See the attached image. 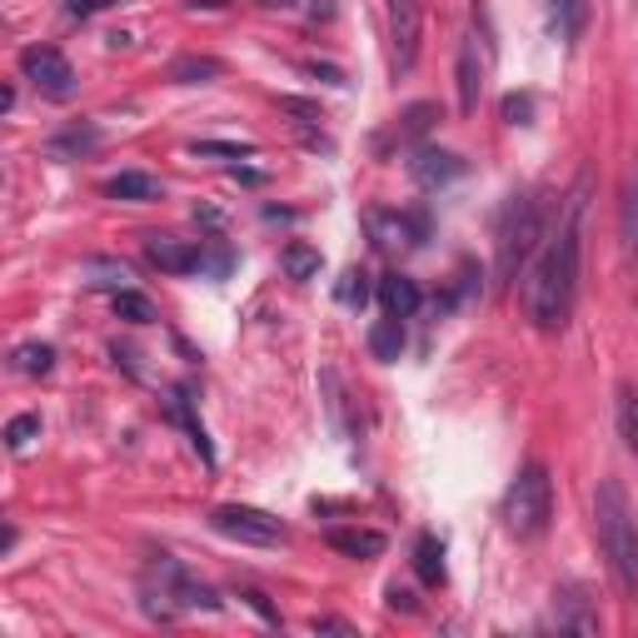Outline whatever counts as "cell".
<instances>
[{
	"instance_id": "6da1fadb",
	"label": "cell",
	"mask_w": 638,
	"mask_h": 638,
	"mask_svg": "<svg viewBox=\"0 0 638 638\" xmlns=\"http://www.w3.org/2000/svg\"><path fill=\"white\" fill-rule=\"evenodd\" d=\"M584 185L574 189V199L564 205V219H558V229L548 235L544 255H538L534 275H528L524 285V305H528V319H534L538 329H564L568 315H574V295H578V239H584Z\"/></svg>"
},
{
	"instance_id": "7a4b0ae2",
	"label": "cell",
	"mask_w": 638,
	"mask_h": 638,
	"mask_svg": "<svg viewBox=\"0 0 638 638\" xmlns=\"http://www.w3.org/2000/svg\"><path fill=\"white\" fill-rule=\"evenodd\" d=\"M594 528H598V548H604L618 588H624V594H638V518H634V508H628V494L618 478H598Z\"/></svg>"
},
{
	"instance_id": "3957f363",
	"label": "cell",
	"mask_w": 638,
	"mask_h": 638,
	"mask_svg": "<svg viewBox=\"0 0 638 638\" xmlns=\"http://www.w3.org/2000/svg\"><path fill=\"white\" fill-rule=\"evenodd\" d=\"M504 518H508V534L518 538H538L548 528V518H554V478H548L544 464L518 469V478L504 494Z\"/></svg>"
},
{
	"instance_id": "277c9868",
	"label": "cell",
	"mask_w": 638,
	"mask_h": 638,
	"mask_svg": "<svg viewBox=\"0 0 638 638\" xmlns=\"http://www.w3.org/2000/svg\"><path fill=\"white\" fill-rule=\"evenodd\" d=\"M538 205L528 195H508V205L498 209V225H494V245H498V285L518 275L528 255H534V239H538Z\"/></svg>"
},
{
	"instance_id": "5b68a950",
	"label": "cell",
	"mask_w": 638,
	"mask_h": 638,
	"mask_svg": "<svg viewBox=\"0 0 638 638\" xmlns=\"http://www.w3.org/2000/svg\"><path fill=\"white\" fill-rule=\"evenodd\" d=\"M209 528L235 538V544H255V548L285 544V524H279L275 514H265V508H249V504H219L215 514H209Z\"/></svg>"
},
{
	"instance_id": "8992f818",
	"label": "cell",
	"mask_w": 638,
	"mask_h": 638,
	"mask_svg": "<svg viewBox=\"0 0 638 638\" xmlns=\"http://www.w3.org/2000/svg\"><path fill=\"white\" fill-rule=\"evenodd\" d=\"M20 75H25L45 100L75 95V65H70L55 45H25L20 50Z\"/></svg>"
},
{
	"instance_id": "52a82bcc",
	"label": "cell",
	"mask_w": 638,
	"mask_h": 638,
	"mask_svg": "<svg viewBox=\"0 0 638 638\" xmlns=\"http://www.w3.org/2000/svg\"><path fill=\"white\" fill-rule=\"evenodd\" d=\"M419 30H424V16H419V0H389V45H394V70L409 75L419 60Z\"/></svg>"
},
{
	"instance_id": "ba28073f",
	"label": "cell",
	"mask_w": 638,
	"mask_h": 638,
	"mask_svg": "<svg viewBox=\"0 0 638 638\" xmlns=\"http://www.w3.org/2000/svg\"><path fill=\"white\" fill-rule=\"evenodd\" d=\"M364 225H369V235H374V245L389 249V255L424 239V219H409V215H399V209H369Z\"/></svg>"
},
{
	"instance_id": "9c48e42d",
	"label": "cell",
	"mask_w": 638,
	"mask_h": 638,
	"mask_svg": "<svg viewBox=\"0 0 638 638\" xmlns=\"http://www.w3.org/2000/svg\"><path fill=\"white\" fill-rule=\"evenodd\" d=\"M409 175H414L419 189H439L449 185V179L464 175V160L449 155V150H434V145H419L414 160H409Z\"/></svg>"
},
{
	"instance_id": "30bf717a",
	"label": "cell",
	"mask_w": 638,
	"mask_h": 638,
	"mask_svg": "<svg viewBox=\"0 0 638 638\" xmlns=\"http://www.w3.org/2000/svg\"><path fill=\"white\" fill-rule=\"evenodd\" d=\"M145 259L155 269H165V275H189V269L205 265V255H199L189 239H175V235H150L145 239Z\"/></svg>"
},
{
	"instance_id": "8fae6325",
	"label": "cell",
	"mask_w": 638,
	"mask_h": 638,
	"mask_svg": "<svg viewBox=\"0 0 638 638\" xmlns=\"http://www.w3.org/2000/svg\"><path fill=\"white\" fill-rule=\"evenodd\" d=\"M454 85H459V110H464V115H474V110H478V90H484V60H478V40L474 35H464V45H459Z\"/></svg>"
},
{
	"instance_id": "7c38bea8",
	"label": "cell",
	"mask_w": 638,
	"mask_h": 638,
	"mask_svg": "<svg viewBox=\"0 0 638 638\" xmlns=\"http://www.w3.org/2000/svg\"><path fill=\"white\" fill-rule=\"evenodd\" d=\"M329 548L344 558H379L384 554V534L379 528H329Z\"/></svg>"
},
{
	"instance_id": "4fadbf2b",
	"label": "cell",
	"mask_w": 638,
	"mask_h": 638,
	"mask_svg": "<svg viewBox=\"0 0 638 638\" xmlns=\"http://www.w3.org/2000/svg\"><path fill=\"white\" fill-rule=\"evenodd\" d=\"M105 195L110 199H130V205H145V199H160L165 185L155 175H140V169H120V175L105 179Z\"/></svg>"
},
{
	"instance_id": "5bb4252c",
	"label": "cell",
	"mask_w": 638,
	"mask_h": 638,
	"mask_svg": "<svg viewBox=\"0 0 638 638\" xmlns=\"http://www.w3.org/2000/svg\"><path fill=\"white\" fill-rule=\"evenodd\" d=\"M379 305H384V315L409 319L419 309V285L409 275H384L379 279Z\"/></svg>"
},
{
	"instance_id": "9a60e30c",
	"label": "cell",
	"mask_w": 638,
	"mask_h": 638,
	"mask_svg": "<svg viewBox=\"0 0 638 638\" xmlns=\"http://www.w3.org/2000/svg\"><path fill=\"white\" fill-rule=\"evenodd\" d=\"M369 354H374L379 364H394V359L404 354V325H399V315H384L369 329Z\"/></svg>"
},
{
	"instance_id": "2e32d148",
	"label": "cell",
	"mask_w": 638,
	"mask_h": 638,
	"mask_svg": "<svg viewBox=\"0 0 638 638\" xmlns=\"http://www.w3.org/2000/svg\"><path fill=\"white\" fill-rule=\"evenodd\" d=\"M169 414H175L179 424H185V434H189V444H195V454L205 459L209 469H215V449H209V434H205V424H199V419L189 414V389H175V394H169Z\"/></svg>"
},
{
	"instance_id": "e0dca14e",
	"label": "cell",
	"mask_w": 638,
	"mask_h": 638,
	"mask_svg": "<svg viewBox=\"0 0 638 638\" xmlns=\"http://www.w3.org/2000/svg\"><path fill=\"white\" fill-rule=\"evenodd\" d=\"M414 574L424 578V584H444V544H439L434 534H419V544H414Z\"/></svg>"
},
{
	"instance_id": "ac0fdd59",
	"label": "cell",
	"mask_w": 638,
	"mask_h": 638,
	"mask_svg": "<svg viewBox=\"0 0 638 638\" xmlns=\"http://www.w3.org/2000/svg\"><path fill=\"white\" fill-rule=\"evenodd\" d=\"M554 618H558V628H578V634H594V628H598V618L584 614V598H578L574 588L554 594Z\"/></svg>"
},
{
	"instance_id": "d6986e66",
	"label": "cell",
	"mask_w": 638,
	"mask_h": 638,
	"mask_svg": "<svg viewBox=\"0 0 638 638\" xmlns=\"http://www.w3.org/2000/svg\"><path fill=\"white\" fill-rule=\"evenodd\" d=\"M16 369L20 374H30V379H40V374H50L55 369V349L50 344H40V339H25V344H16Z\"/></svg>"
},
{
	"instance_id": "ffe728a7",
	"label": "cell",
	"mask_w": 638,
	"mask_h": 638,
	"mask_svg": "<svg viewBox=\"0 0 638 638\" xmlns=\"http://www.w3.org/2000/svg\"><path fill=\"white\" fill-rule=\"evenodd\" d=\"M100 145V130L95 125H70V130H60L55 140H50V155H85V150H95Z\"/></svg>"
},
{
	"instance_id": "44dd1931",
	"label": "cell",
	"mask_w": 638,
	"mask_h": 638,
	"mask_svg": "<svg viewBox=\"0 0 638 638\" xmlns=\"http://www.w3.org/2000/svg\"><path fill=\"white\" fill-rule=\"evenodd\" d=\"M219 75V60L209 55H179L175 65H169V80H179V85H205V80Z\"/></svg>"
},
{
	"instance_id": "7402d4cb",
	"label": "cell",
	"mask_w": 638,
	"mask_h": 638,
	"mask_svg": "<svg viewBox=\"0 0 638 638\" xmlns=\"http://www.w3.org/2000/svg\"><path fill=\"white\" fill-rule=\"evenodd\" d=\"M279 265H285V275L289 279H309V275H319V249L315 245H285V255H279Z\"/></svg>"
},
{
	"instance_id": "603a6c76",
	"label": "cell",
	"mask_w": 638,
	"mask_h": 638,
	"mask_svg": "<svg viewBox=\"0 0 638 638\" xmlns=\"http://www.w3.org/2000/svg\"><path fill=\"white\" fill-rule=\"evenodd\" d=\"M115 319H130V325H150L155 319V305H150L145 295H135V289H115Z\"/></svg>"
},
{
	"instance_id": "cb8c5ba5",
	"label": "cell",
	"mask_w": 638,
	"mask_h": 638,
	"mask_svg": "<svg viewBox=\"0 0 638 638\" xmlns=\"http://www.w3.org/2000/svg\"><path fill=\"white\" fill-rule=\"evenodd\" d=\"M618 434H624L628 449H638V389L634 384L618 389Z\"/></svg>"
},
{
	"instance_id": "d4e9b609",
	"label": "cell",
	"mask_w": 638,
	"mask_h": 638,
	"mask_svg": "<svg viewBox=\"0 0 638 638\" xmlns=\"http://www.w3.org/2000/svg\"><path fill=\"white\" fill-rule=\"evenodd\" d=\"M35 434H40V414H16L6 424V449H10V454H20V449H25Z\"/></svg>"
},
{
	"instance_id": "484cf974",
	"label": "cell",
	"mask_w": 638,
	"mask_h": 638,
	"mask_svg": "<svg viewBox=\"0 0 638 638\" xmlns=\"http://www.w3.org/2000/svg\"><path fill=\"white\" fill-rule=\"evenodd\" d=\"M335 295H339V305L359 309V305H364V299H369V275H364V269H344V279H339V289H335Z\"/></svg>"
},
{
	"instance_id": "4316f807",
	"label": "cell",
	"mask_w": 638,
	"mask_h": 638,
	"mask_svg": "<svg viewBox=\"0 0 638 638\" xmlns=\"http://www.w3.org/2000/svg\"><path fill=\"white\" fill-rule=\"evenodd\" d=\"M548 6H554L558 35H564V40H574L578 30H584V0H548Z\"/></svg>"
},
{
	"instance_id": "83f0119b",
	"label": "cell",
	"mask_w": 638,
	"mask_h": 638,
	"mask_svg": "<svg viewBox=\"0 0 638 638\" xmlns=\"http://www.w3.org/2000/svg\"><path fill=\"white\" fill-rule=\"evenodd\" d=\"M85 275H100L95 285H115V289H125L130 265H115V259H85Z\"/></svg>"
},
{
	"instance_id": "f1b7e54d",
	"label": "cell",
	"mask_w": 638,
	"mask_h": 638,
	"mask_svg": "<svg viewBox=\"0 0 638 638\" xmlns=\"http://www.w3.org/2000/svg\"><path fill=\"white\" fill-rule=\"evenodd\" d=\"M434 115H439V105H409V110H404V125H399V135H404V140L424 135V130L434 125Z\"/></svg>"
},
{
	"instance_id": "f546056e",
	"label": "cell",
	"mask_w": 638,
	"mask_h": 638,
	"mask_svg": "<svg viewBox=\"0 0 638 638\" xmlns=\"http://www.w3.org/2000/svg\"><path fill=\"white\" fill-rule=\"evenodd\" d=\"M195 155H229V160H245L249 145H229V140H195Z\"/></svg>"
},
{
	"instance_id": "4dcf8cb0",
	"label": "cell",
	"mask_w": 638,
	"mask_h": 638,
	"mask_svg": "<svg viewBox=\"0 0 638 638\" xmlns=\"http://www.w3.org/2000/svg\"><path fill=\"white\" fill-rule=\"evenodd\" d=\"M115 0H65V16L85 20V16H100V10H110Z\"/></svg>"
},
{
	"instance_id": "1f68e13d",
	"label": "cell",
	"mask_w": 638,
	"mask_h": 638,
	"mask_svg": "<svg viewBox=\"0 0 638 638\" xmlns=\"http://www.w3.org/2000/svg\"><path fill=\"white\" fill-rule=\"evenodd\" d=\"M384 594H389V608H399V614H414V608H419V598H414V594H409V588H404V584H389V588H384Z\"/></svg>"
},
{
	"instance_id": "d6a6232c",
	"label": "cell",
	"mask_w": 638,
	"mask_h": 638,
	"mask_svg": "<svg viewBox=\"0 0 638 638\" xmlns=\"http://www.w3.org/2000/svg\"><path fill=\"white\" fill-rule=\"evenodd\" d=\"M279 110H285V115H299V120H325V115H319V105H309V100H295V95L279 100Z\"/></svg>"
},
{
	"instance_id": "836d02e7",
	"label": "cell",
	"mask_w": 638,
	"mask_h": 638,
	"mask_svg": "<svg viewBox=\"0 0 638 638\" xmlns=\"http://www.w3.org/2000/svg\"><path fill=\"white\" fill-rule=\"evenodd\" d=\"M309 628H315V634H344V638H354V624H344V618H309Z\"/></svg>"
},
{
	"instance_id": "e575fe53",
	"label": "cell",
	"mask_w": 638,
	"mask_h": 638,
	"mask_svg": "<svg viewBox=\"0 0 638 638\" xmlns=\"http://www.w3.org/2000/svg\"><path fill=\"white\" fill-rule=\"evenodd\" d=\"M245 604H249V608H255V614H259V618H265V624H279V614H275V608H269V598H265V594H259V588H249V594H245Z\"/></svg>"
},
{
	"instance_id": "d590c367",
	"label": "cell",
	"mask_w": 638,
	"mask_h": 638,
	"mask_svg": "<svg viewBox=\"0 0 638 638\" xmlns=\"http://www.w3.org/2000/svg\"><path fill=\"white\" fill-rule=\"evenodd\" d=\"M524 115H528V100H524V95H508V100H504V120H508V125H518Z\"/></svg>"
}]
</instances>
